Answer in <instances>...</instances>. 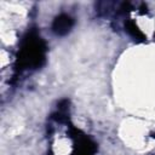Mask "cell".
<instances>
[{"mask_svg":"<svg viewBox=\"0 0 155 155\" xmlns=\"http://www.w3.org/2000/svg\"><path fill=\"white\" fill-rule=\"evenodd\" d=\"M74 25V19L67 15V13H61L59 16H57L52 23V31L56 35H65L70 31V29Z\"/></svg>","mask_w":155,"mask_h":155,"instance_id":"obj_1","label":"cell"}]
</instances>
